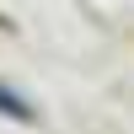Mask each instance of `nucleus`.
<instances>
[{
	"mask_svg": "<svg viewBox=\"0 0 134 134\" xmlns=\"http://www.w3.org/2000/svg\"><path fill=\"white\" fill-rule=\"evenodd\" d=\"M0 113H5V118H21V124H27V118H32V107H27V102H16V97L0 86Z\"/></svg>",
	"mask_w": 134,
	"mask_h": 134,
	"instance_id": "1",
	"label": "nucleus"
}]
</instances>
